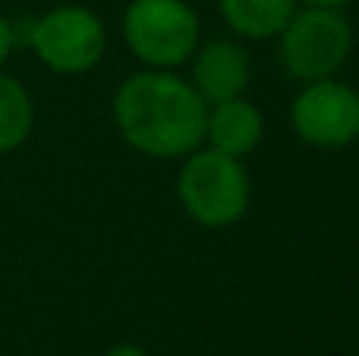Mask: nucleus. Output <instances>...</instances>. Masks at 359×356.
<instances>
[{
	"label": "nucleus",
	"mask_w": 359,
	"mask_h": 356,
	"mask_svg": "<svg viewBox=\"0 0 359 356\" xmlns=\"http://www.w3.org/2000/svg\"><path fill=\"white\" fill-rule=\"evenodd\" d=\"M13 48H16V29H13V22L0 13V67L10 60Z\"/></svg>",
	"instance_id": "obj_11"
},
{
	"label": "nucleus",
	"mask_w": 359,
	"mask_h": 356,
	"mask_svg": "<svg viewBox=\"0 0 359 356\" xmlns=\"http://www.w3.org/2000/svg\"><path fill=\"white\" fill-rule=\"evenodd\" d=\"M104 356H149V350L139 347V344H117V347H111Z\"/></svg>",
	"instance_id": "obj_12"
},
{
	"label": "nucleus",
	"mask_w": 359,
	"mask_h": 356,
	"mask_svg": "<svg viewBox=\"0 0 359 356\" xmlns=\"http://www.w3.org/2000/svg\"><path fill=\"white\" fill-rule=\"evenodd\" d=\"M290 130L312 149H344L359 139V92L347 82H303L290 101Z\"/></svg>",
	"instance_id": "obj_6"
},
{
	"label": "nucleus",
	"mask_w": 359,
	"mask_h": 356,
	"mask_svg": "<svg viewBox=\"0 0 359 356\" xmlns=\"http://www.w3.org/2000/svg\"><path fill=\"white\" fill-rule=\"evenodd\" d=\"M186 4H202V0H186Z\"/></svg>",
	"instance_id": "obj_14"
},
{
	"label": "nucleus",
	"mask_w": 359,
	"mask_h": 356,
	"mask_svg": "<svg viewBox=\"0 0 359 356\" xmlns=\"http://www.w3.org/2000/svg\"><path fill=\"white\" fill-rule=\"evenodd\" d=\"M180 161L183 164L177 174V199L198 227L224 231L246 214L252 183L243 158L198 145Z\"/></svg>",
	"instance_id": "obj_2"
},
{
	"label": "nucleus",
	"mask_w": 359,
	"mask_h": 356,
	"mask_svg": "<svg viewBox=\"0 0 359 356\" xmlns=\"http://www.w3.org/2000/svg\"><path fill=\"white\" fill-rule=\"evenodd\" d=\"M32 123H35V107L25 85L0 73V155L16 151L29 139Z\"/></svg>",
	"instance_id": "obj_10"
},
{
	"label": "nucleus",
	"mask_w": 359,
	"mask_h": 356,
	"mask_svg": "<svg viewBox=\"0 0 359 356\" xmlns=\"http://www.w3.org/2000/svg\"><path fill=\"white\" fill-rule=\"evenodd\" d=\"M189 60V85L196 88L205 104L243 98L252 82V63H249L246 48L230 38L196 44Z\"/></svg>",
	"instance_id": "obj_7"
},
{
	"label": "nucleus",
	"mask_w": 359,
	"mask_h": 356,
	"mask_svg": "<svg viewBox=\"0 0 359 356\" xmlns=\"http://www.w3.org/2000/svg\"><path fill=\"white\" fill-rule=\"evenodd\" d=\"M297 4H303V6H328V10H344V6L353 4V0H297Z\"/></svg>",
	"instance_id": "obj_13"
},
{
	"label": "nucleus",
	"mask_w": 359,
	"mask_h": 356,
	"mask_svg": "<svg viewBox=\"0 0 359 356\" xmlns=\"http://www.w3.org/2000/svg\"><path fill=\"white\" fill-rule=\"evenodd\" d=\"M353 54V25L344 10L303 6L278 35V60L287 76L316 82L334 76Z\"/></svg>",
	"instance_id": "obj_3"
},
{
	"label": "nucleus",
	"mask_w": 359,
	"mask_h": 356,
	"mask_svg": "<svg viewBox=\"0 0 359 356\" xmlns=\"http://www.w3.org/2000/svg\"><path fill=\"white\" fill-rule=\"evenodd\" d=\"M208 104L174 69L133 73L114 95V123L139 155L174 161L205 142Z\"/></svg>",
	"instance_id": "obj_1"
},
{
	"label": "nucleus",
	"mask_w": 359,
	"mask_h": 356,
	"mask_svg": "<svg viewBox=\"0 0 359 356\" xmlns=\"http://www.w3.org/2000/svg\"><path fill=\"white\" fill-rule=\"evenodd\" d=\"M123 41L149 69H177L189 63L198 44V16L186 0H130Z\"/></svg>",
	"instance_id": "obj_4"
},
{
	"label": "nucleus",
	"mask_w": 359,
	"mask_h": 356,
	"mask_svg": "<svg viewBox=\"0 0 359 356\" xmlns=\"http://www.w3.org/2000/svg\"><path fill=\"white\" fill-rule=\"evenodd\" d=\"M262 139H265V117H262V111L246 95H243V98L208 104L202 145L224 151V155L246 158L259 149Z\"/></svg>",
	"instance_id": "obj_8"
},
{
	"label": "nucleus",
	"mask_w": 359,
	"mask_h": 356,
	"mask_svg": "<svg viewBox=\"0 0 359 356\" xmlns=\"http://www.w3.org/2000/svg\"><path fill=\"white\" fill-rule=\"evenodd\" d=\"M217 6L227 29L249 41L278 38L297 13V0H217Z\"/></svg>",
	"instance_id": "obj_9"
},
{
	"label": "nucleus",
	"mask_w": 359,
	"mask_h": 356,
	"mask_svg": "<svg viewBox=\"0 0 359 356\" xmlns=\"http://www.w3.org/2000/svg\"><path fill=\"white\" fill-rule=\"evenodd\" d=\"M29 44L50 73L79 76L101 63L107 50V29L88 6L60 4L29 25Z\"/></svg>",
	"instance_id": "obj_5"
}]
</instances>
